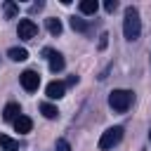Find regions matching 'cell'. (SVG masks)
<instances>
[{"mask_svg":"<svg viewBox=\"0 0 151 151\" xmlns=\"http://www.w3.org/2000/svg\"><path fill=\"white\" fill-rule=\"evenodd\" d=\"M142 33V19L137 7H125V19H123V35L127 40H137Z\"/></svg>","mask_w":151,"mask_h":151,"instance_id":"1","label":"cell"},{"mask_svg":"<svg viewBox=\"0 0 151 151\" xmlns=\"http://www.w3.org/2000/svg\"><path fill=\"white\" fill-rule=\"evenodd\" d=\"M132 101H134V94L130 90H113L109 94V106L113 111H118V113H125L132 106Z\"/></svg>","mask_w":151,"mask_h":151,"instance_id":"2","label":"cell"},{"mask_svg":"<svg viewBox=\"0 0 151 151\" xmlns=\"http://www.w3.org/2000/svg\"><path fill=\"white\" fill-rule=\"evenodd\" d=\"M120 139H123V127H120V125L109 127V130L101 132V137H99V149H101V151H109V149H113Z\"/></svg>","mask_w":151,"mask_h":151,"instance_id":"3","label":"cell"},{"mask_svg":"<svg viewBox=\"0 0 151 151\" xmlns=\"http://www.w3.org/2000/svg\"><path fill=\"white\" fill-rule=\"evenodd\" d=\"M17 35L21 40H33L38 35V26L33 19H19V26H17Z\"/></svg>","mask_w":151,"mask_h":151,"instance_id":"4","label":"cell"},{"mask_svg":"<svg viewBox=\"0 0 151 151\" xmlns=\"http://www.w3.org/2000/svg\"><path fill=\"white\" fill-rule=\"evenodd\" d=\"M19 80H21V87L26 90V92H35L38 87H40V76L35 73V71H24L21 76H19Z\"/></svg>","mask_w":151,"mask_h":151,"instance_id":"5","label":"cell"},{"mask_svg":"<svg viewBox=\"0 0 151 151\" xmlns=\"http://www.w3.org/2000/svg\"><path fill=\"white\" fill-rule=\"evenodd\" d=\"M45 94H47L50 99H61V97L66 94V83H61V80H52V83H47Z\"/></svg>","mask_w":151,"mask_h":151,"instance_id":"6","label":"cell"},{"mask_svg":"<svg viewBox=\"0 0 151 151\" xmlns=\"http://www.w3.org/2000/svg\"><path fill=\"white\" fill-rule=\"evenodd\" d=\"M45 57L50 59V71H52V73H57V71H61V68L66 66V61H64V57H61L59 52H52V50H45Z\"/></svg>","mask_w":151,"mask_h":151,"instance_id":"7","label":"cell"},{"mask_svg":"<svg viewBox=\"0 0 151 151\" xmlns=\"http://www.w3.org/2000/svg\"><path fill=\"white\" fill-rule=\"evenodd\" d=\"M19 116H21V109H19V104H17V101H9V104L2 109V120H7V123H9V120L14 123Z\"/></svg>","mask_w":151,"mask_h":151,"instance_id":"8","label":"cell"},{"mask_svg":"<svg viewBox=\"0 0 151 151\" xmlns=\"http://www.w3.org/2000/svg\"><path fill=\"white\" fill-rule=\"evenodd\" d=\"M31 127H33V120H31L28 116H19V118L14 120V130H17L19 134H26V132H31Z\"/></svg>","mask_w":151,"mask_h":151,"instance_id":"9","label":"cell"},{"mask_svg":"<svg viewBox=\"0 0 151 151\" xmlns=\"http://www.w3.org/2000/svg\"><path fill=\"white\" fill-rule=\"evenodd\" d=\"M7 57H9L12 61H26V59H28V50H26V47H9Z\"/></svg>","mask_w":151,"mask_h":151,"instance_id":"10","label":"cell"},{"mask_svg":"<svg viewBox=\"0 0 151 151\" xmlns=\"http://www.w3.org/2000/svg\"><path fill=\"white\" fill-rule=\"evenodd\" d=\"M40 113H42L45 118H50V120H54V118L59 116V109H57L54 104H50V101H42V104H40Z\"/></svg>","mask_w":151,"mask_h":151,"instance_id":"11","label":"cell"},{"mask_svg":"<svg viewBox=\"0 0 151 151\" xmlns=\"http://www.w3.org/2000/svg\"><path fill=\"white\" fill-rule=\"evenodd\" d=\"M78 7H80L83 14H94V12L99 9V2H97V0H80Z\"/></svg>","mask_w":151,"mask_h":151,"instance_id":"12","label":"cell"},{"mask_svg":"<svg viewBox=\"0 0 151 151\" xmlns=\"http://www.w3.org/2000/svg\"><path fill=\"white\" fill-rule=\"evenodd\" d=\"M45 26H47V31H50L52 35H59V33L64 31V26H61V21H59L57 17H50V19L45 21Z\"/></svg>","mask_w":151,"mask_h":151,"instance_id":"13","label":"cell"},{"mask_svg":"<svg viewBox=\"0 0 151 151\" xmlns=\"http://www.w3.org/2000/svg\"><path fill=\"white\" fill-rule=\"evenodd\" d=\"M71 28L78 31V33H87L90 31V24L85 19H80V17H71Z\"/></svg>","mask_w":151,"mask_h":151,"instance_id":"14","label":"cell"},{"mask_svg":"<svg viewBox=\"0 0 151 151\" xmlns=\"http://www.w3.org/2000/svg\"><path fill=\"white\" fill-rule=\"evenodd\" d=\"M0 149H2V151H19V144H17L12 137L0 134Z\"/></svg>","mask_w":151,"mask_h":151,"instance_id":"15","label":"cell"},{"mask_svg":"<svg viewBox=\"0 0 151 151\" xmlns=\"http://www.w3.org/2000/svg\"><path fill=\"white\" fill-rule=\"evenodd\" d=\"M17 14H19V5H14L12 0H7V2H5V17H7V19H14Z\"/></svg>","mask_w":151,"mask_h":151,"instance_id":"16","label":"cell"},{"mask_svg":"<svg viewBox=\"0 0 151 151\" xmlns=\"http://www.w3.org/2000/svg\"><path fill=\"white\" fill-rule=\"evenodd\" d=\"M54 151H71V146H68V142H66V139H57Z\"/></svg>","mask_w":151,"mask_h":151,"instance_id":"17","label":"cell"},{"mask_svg":"<svg viewBox=\"0 0 151 151\" xmlns=\"http://www.w3.org/2000/svg\"><path fill=\"white\" fill-rule=\"evenodd\" d=\"M116 7H118L116 0H106V2H104V9H106V12H116Z\"/></svg>","mask_w":151,"mask_h":151,"instance_id":"18","label":"cell"},{"mask_svg":"<svg viewBox=\"0 0 151 151\" xmlns=\"http://www.w3.org/2000/svg\"><path fill=\"white\" fill-rule=\"evenodd\" d=\"M106 45H109V33H101V38H99V50H106Z\"/></svg>","mask_w":151,"mask_h":151,"instance_id":"19","label":"cell"},{"mask_svg":"<svg viewBox=\"0 0 151 151\" xmlns=\"http://www.w3.org/2000/svg\"><path fill=\"white\" fill-rule=\"evenodd\" d=\"M76 83H78V76H71V78L66 80V85H76Z\"/></svg>","mask_w":151,"mask_h":151,"instance_id":"20","label":"cell"},{"mask_svg":"<svg viewBox=\"0 0 151 151\" xmlns=\"http://www.w3.org/2000/svg\"><path fill=\"white\" fill-rule=\"evenodd\" d=\"M42 5H45V2H35V5H31V9H33V12H35V9H42Z\"/></svg>","mask_w":151,"mask_h":151,"instance_id":"21","label":"cell"},{"mask_svg":"<svg viewBox=\"0 0 151 151\" xmlns=\"http://www.w3.org/2000/svg\"><path fill=\"white\" fill-rule=\"evenodd\" d=\"M149 142H151V132H149Z\"/></svg>","mask_w":151,"mask_h":151,"instance_id":"22","label":"cell"}]
</instances>
